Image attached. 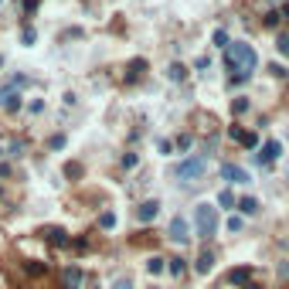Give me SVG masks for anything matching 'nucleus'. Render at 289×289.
I'll return each mask as SVG.
<instances>
[{
    "label": "nucleus",
    "mask_w": 289,
    "mask_h": 289,
    "mask_svg": "<svg viewBox=\"0 0 289 289\" xmlns=\"http://www.w3.org/2000/svg\"><path fill=\"white\" fill-rule=\"evenodd\" d=\"M228 136H231V140H238V143H242V136H245V129H238V126H231V129H228Z\"/></svg>",
    "instance_id": "nucleus-29"
},
{
    "label": "nucleus",
    "mask_w": 289,
    "mask_h": 289,
    "mask_svg": "<svg viewBox=\"0 0 289 289\" xmlns=\"http://www.w3.org/2000/svg\"><path fill=\"white\" fill-rule=\"evenodd\" d=\"M136 164H140V157H136V153H123V170H133Z\"/></svg>",
    "instance_id": "nucleus-22"
},
{
    "label": "nucleus",
    "mask_w": 289,
    "mask_h": 289,
    "mask_svg": "<svg viewBox=\"0 0 289 289\" xmlns=\"http://www.w3.org/2000/svg\"><path fill=\"white\" fill-rule=\"evenodd\" d=\"M235 207H238L242 214H255V211H259V201H255V198H242Z\"/></svg>",
    "instance_id": "nucleus-18"
},
{
    "label": "nucleus",
    "mask_w": 289,
    "mask_h": 289,
    "mask_svg": "<svg viewBox=\"0 0 289 289\" xmlns=\"http://www.w3.org/2000/svg\"><path fill=\"white\" fill-rule=\"evenodd\" d=\"M248 279H252V269H231V276H228V283L231 286H248Z\"/></svg>",
    "instance_id": "nucleus-12"
},
{
    "label": "nucleus",
    "mask_w": 289,
    "mask_h": 289,
    "mask_svg": "<svg viewBox=\"0 0 289 289\" xmlns=\"http://www.w3.org/2000/svg\"><path fill=\"white\" fill-rule=\"evenodd\" d=\"M99 228H102V231H113L116 228V211H102V214H99Z\"/></svg>",
    "instance_id": "nucleus-19"
},
{
    "label": "nucleus",
    "mask_w": 289,
    "mask_h": 289,
    "mask_svg": "<svg viewBox=\"0 0 289 289\" xmlns=\"http://www.w3.org/2000/svg\"><path fill=\"white\" fill-rule=\"evenodd\" d=\"M194 225H198V235L211 238L218 231V207L214 204H198L194 207Z\"/></svg>",
    "instance_id": "nucleus-2"
},
{
    "label": "nucleus",
    "mask_w": 289,
    "mask_h": 289,
    "mask_svg": "<svg viewBox=\"0 0 289 289\" xmlns=\"http://www.w3.org/2000/svg\"><path fill=\"white\" fill-rule=\"evenodd\" d=\"M231 113H235V116L248 113V99H231Z\"/></svg>",
    "instance_id": "nucleus-21"
},
{
    "label": "nucleus",
    "mask_w": 289,
    "mask_h": 289,
    "mask_svg": "<svg viewBox=\"0 0 289 289\" xmlns=\"http://www.w3.org/2000/svg\"><path fill=\"white\" fill-rule=\"evenodd\" d=\"M225 61H228V68H231V82H248L252 72H255V65H259V55L252 51V44L231 41L228 48H225Z\"/></svg>",
    "instance_id": "nucleus-1"
},
{
    "label": "nucleus",
    "mask_w": 289,
    "mask_h": 289,
    "mask_svg": "<svg viewBox=\"0 0 289 289\" xmlns=\"http://www.w3.org/2000/svg\"><path fill=\"white\" fill-rule=\"evenodd\" d=\"M44 238H48L55 248H68V245H72L68 231H65V228H55V225H51V228H44Z\"/></svg>",
    "instance_id": "nucleus-9"
},
{
    "label": "nucleus",
    "mask_w": 289,
    "mask_h": 289,
    "mask_svg": "<svg viewBox=\"0 0 289 289\" xmlns=\"http://www.w3.org/2000/svg\"><path fill=\"white\" fill-rule=\"evenodd\" d=\"M279 21H283V17H279V10H269V14L262 17V24H265V28H279Z\"/></svg>",
    "instance_id": "nucleus-20"
},
{
    "label": "nucleus",
    "mask_w": 289,
    "mask_h": 289,
    "mask_svg": "<svg viewBox=\"0 0 289 289\" xmlns=\"http://www.w3.org/2000/svg\"><path fill=\"white\" fill-rule=\"evenodd\" d=\"M0 3H3V0H0Z\"/></svg>",
    "instance_id": "nucleus-39"
},
{
    "label": "nucleus",
    "mask_w": 289,
    "mask_h": 289,
    "mask_svg": "<svg viewBox=\"0 0 289 289\" xmlns=\"http://www.w3.org/2000/svg\"><path fill=\"white\" fill-rule=\"evenodd\" d=\"M157 146H160V153H170V150H173V143H170V140H160Z\"/></svg>",
    "instance_id": "nucleus-34"
},
{
    "label": "nucleus",
    "mask_w": 289,
    "mask_h": 289,
    "mask_svg": "<svg viewBox=\"0 0 289 289\" xmlns=\"http://www.w3.org/2000/svg\"><path fill=\"white\" fill-rule=\"evenodd\" d=\"M113 289H133V279H126V276H119L113 283Z\"/></svg>",
    "instance_id": "nucleus-28"
},
{
    "label": "nucleus",
    "mask_w": 289,
    "mask_h": 289,
    "mask_svg": "<svg viewBox=\"0 0 289 289\" xmlns=\"http://www.w3.org/2000/svg\"><path fill=\"white\" fill-rule=\"evenodd\" d=\"M24 272H28L31 279H38V276L48 272V262H24Z\"/></svg>",
    "instance_id": "nucleus-17"
},
{
    "label": "nucleus",
    "mask_w": 289,
    "mask_h": 289,
    "mask_svg": "<svg viewBox=\"0 0 289 289\" xmlns=\"http://www.w3.org/2000/svg\"><path fill=\"white\" fill-rule=\"evenodd\" d=\"M245 289H259V286H252V283H248V286H245Z\"/></svg>",
    "instance_id": "nucleus-37"
},
{
    "label": "nucleus",
    "mask_w": 289,
    "mask_h": 289,
    "mask_svg": "<svg viewBox=\"0 0 289 289\" xmlns=\"http://www.w3.org/2000/svg\"><path fill=\"white\" fill-rule=\"evenodd\" d=\"M204 173H207V157H187V160L177 167V177H180L184 184H194V180H201Z\"/></svg>",
    "instance_id": "nucleus-3"
},
{
    "label": "nucleus",
    "mask_w": 289,
    "mask_h": 289,
    "mask_svg": "<svg viewBox=\"0 0 289 289\" xmlns=\"http://www.w3.org/2000/svg\"><path fill=\"white\" fill-rule=\"evenodd\" d=\"M242 225H245V221H242V218H238V214H231L228 221H225V228H228L231 235H235V231H242Z\"/></svg>",
    "instance_id": "nucleus-23"
},
{
    "label": "nucleus",
    "mask_w": 289,
    "mask_h": 289,
    "mask_svg": "<svg viewBox=\"0 0 289 289\" xmlns=\"http://www.w3.org/2000/svg\"><path fill=\"white\" fill-rule=\"evenodd\" d=\"M92 289H102V286H92Z\"/></svg>",
    "instance_id": "nucleus-38"
},
{
    "label": "nucleus",
    "mask_w": 289,
    "mask_h": 289,
    "mask_svg": "<svg viewBox=\"0 0 289 289\" xmlns=\"http://www.w3.org/2000/svg\"><path fill=\"white\" fill-rule=\"evenodd\" d=\"M279 51L289 58V34H286V38H279Z\"/></svg>",
    "instance_id": "nucleus-32"
},
{
    "label": "nucleus",
    "mask_w": 289,
    "mask_h": 289,
    "mask_svg": "<svg viewBox=\"0 0 289 289\" xmlns=\"http://www.w3.org/2000/svg\"><path fill=\"white\" fill-rule=\"evenodd\" d=\"M143 68H146V61H143V58H133V61L126 65V82H136V79L143 75Z\"/></svg>",
    "instance_id": "nucleus-11"
},
{
    "label": "nucleus",
    "mask_w": 289,
    "mask_h": 289,
    "mask_svg": "<svg viewBox=\"0 0 289 289\" xmlns=\"http://www.w3.org/2000/svg\"><path fill=\"white\" fill-rule=\"evenodd\" d=\"M34 38H38V34H34V28H24V31H21V41H24V44H34Z\"/></svg>",
    "instance_id": "nucleus-27"
},
{
    "label": "nucleus",
    "mask_w": 289,
    "mask_h": 289,
    "mask_svg": "<svg viewBox=\"0 0 289 289\" xmlns=\"http://www.w3.org/2000/svg\"><path fill=\"white\" fill-rule=\"evenodd\" d=\"M218 204H221V207H231V204H235V194H231V191H221V194H218Z\"/></svg>",
    "instance_id": "nucleus-25"
},
{
    "label": "nucleus",
    "mask_w": 289,
    "mask_h": 289,
    "mask_svg": "<svg viewBox=\"0 0 289 289\" xmlns=\"http://www.w3.org/2000/svg\"><path fill=\"white\" fill-rule=\"evenodd\" d=\"M279 272H283V279H289V265H283V269H279Z\"/></svg>",
    "instance_id": "nucleus-36"
},
{
    "label": "nucleus",
    "mask_w": 289,
    "mask_h": 289,
    "mask_svg": "<svg viewBox=\"0 0 289 289\" xmlns=\"http://www.w3.org/2000/svg\"><path fill=\"white\" fill-rule=\"evenodd\" d=\"M146 272H150V276H160V272H167V259H160V255H150V259H146Z\"/></svg>",
    "instance_id": "nucleus-15"
},
{
    "label": "nucleus",
    "mask_w": 289,
    "mask_h": 289,
    "mask_svg": "<svg viewBox=\"0 0 289 289\" xmlns=\"http://www.w3.org/2000/svg\"><path fill=\"white\" fill-rule=\"evenodd\" d=\"M279 17H283V21H289V3H283V10H279Z\"/></svg>",
    "instance_id": "nucleus-35"
},
{
    "label": "nucleus",
    "mask_w": 289,
    "mask_h": 289,
    "mask_svg": "<svg viewBox=\"0 0 289 289\" xmlns=\"http://www.w3.org/2000/svg\"><path fill=\"white\" fill-rule=\"evenodd\" d=\"M269 72H272V75H279V79H283V75H289V72L283 68V65H269Z\"/></svg>",
    "instance_id": "nucleus-33"
},
{
    "label": "nucleus",
    "mask_w": 289,
    "mask_h": 289,
    "mask_svg": "<svg viewBox=\"0 0 289 289\" xmlns=\"http://www.w3.org/2000/svg\"><path fill=\"white\" fill-rule=\"evenodd\" d=\"M61 146H65V136H61V133H58V136H51V150H61Z\"/></svg>",
    "instance_id": "nucleus-31"
},
{
    "label": "nucleus",
    "mask_w": 289,
    "mask_h": 289,
    "mask_svg": "<svg viewBox=\"0 0 289 289\" xmlns=\"http://www.w3.org/2000/svg\"><path fill=\"white\" fill-rule=\"evenodd\" d=\"M242 146H245V150H255V146H259V136H255V133H245V136H242Z\"/></svg>",
    "instance_id": "nucleus-24"
},
{
    "label": "nucleus",
    "mask_w": 289,
    "mask_h": 289,
    "mask_svg": "<svg viewBox=\"0 0 289 289\" xmlns=\"http://www.w3.org/2000/svg\"><path fill=\"white\" fill-rule=\"evenodd\" d=\"M194 269H198V272H201V276H207V272H211V269H214V255H211V252H207V248H204L201 255H198V262H194Z\"/></svg>",
    "instance_id": "nucleus-13"
},
{
    "label": "nucleus",
    "mask_w": 289,
    "mask_h": 289,
    "mask_svg": "<svg viewBox=\"0 0 289 289\" xmlns=\"http://www.w3.org/2000/svg\"><path fill=\"white\" fill-rule=\"evenodd\" d=\"M279 153H283V143L269 140V143L262 146V153H255V164H272V160H279Z\"/></svg>",
    "instance_id": "nucleus-8"
},
{
    "label": "nucleus",
    "mask_w": 289,
    "mask_h": 289,
    "mask_svg": "<svg viewBox=\"0 0 289 289\" xmlns=\"http://www.w3.org/2000/svg\"><path fill=\"white\" fill-rule=\"evenodd\" d=\"M167 238H170V242H177V245H184V242L191 238V235H187V218H180V214H177V218H170Z\"/></svg>",
    "instance_id": "nucleus-4"
},
{
    "label": "nucleus",
    "mask_w": 289,
    "mask_h": 289,
    "mask_svg": "<svg viewBox=\"0 0 289 289\" xmlns=\"http://www.w3.org/2000/svg\"><path fill=\"white\" fill-rule=\"evenodd\" d=\"M214 44H221V48H228V44H231V41H228V34H225L221 28L214 31Z\"/></svg>",
    "instance_id": "nucleus-26"
},
{
    "label": "nucleus",
    "mask_w": 289,
    "mask_h": 289,
    "mask_svg": "<svg viewBox=\"0 0 289 289\" xmlns=\"http://www.w3.org/2000/svg\"><path fill=\"white\" fill-rule=\"evenodd\" d=\"M82 279H85V272H82L79 265H68V269L61 272V286L65 289H82Z\"/></svg>",
    "instance_id": "nucleus-7"
},
{
    "label": "nucleus",
    "mask_w": 289,
    "mask_h": 289,
    "mask_svg": "<svg viewBox=\"0 0 289 289\" xmlns=\"http://www.w3.org/2000/svg\"><path fill=\"white\" fill-rule=\"evenodd\" d=\"M173 146H177V150H187V146H191V136H177V143Z\"/></svg>",
    "instance_id": "nucleus-30"
},
{
    "label": "nucleus",
    "mask_w": 289,
    "mask_h": 289,
    "mask_svg": "<svg viewBox=\"0 0 289 289\" xmlns=\"http://www.w3.org/2000/svg\"><path fill=\"white\" fill-rule=\"evenodd\" d=\"M167 272H170V276H177V279H180V276L187 272V262L180 259V255H177V259H167Z\"/></svg>",
    "instance_id": "nucleus-16"
},
{
    "label": "nucleus",
    "mask_w": 289,
    "mask_h": 289,
    "mask_svg": "<svg viewBox=\"0 0 289 289\" xmlns=\"http://www.w3.org/2000/svg\"><path fill=\"white\" fill-rule=\"evenodd\" d=\"M0 109H7V113H17V109H21V92L14 85L0 88Z\"/></svg>",
    "instance_id": "nucleus-5"
},
{
    "label": "nucleus",
    "mask_w": 289,
    "mask_h": 289,
    "mask_svg": "<svg viewBox=\"0 0 289 289\" xmlns=\"http://www.w3.org/2000/svg\"><path fill=\"white\" fill-rule=\"evenodd\" d=\"M221 177L231 180V184H252V180H248V170H242V167H235V164H225V167H221Z\"/></svg>",
    "instance_id": "nucleus-10"
},
{
    "label": "nucleus",
    "mask_w": 289,
    "mask_h": 289,
    "mask_svg": "<svg viewBox=\"0 0 289 289\" xmlns=\"http://www.w3.org/2000/svg\"><path fill=\"white\" fill-rule=\"evenodd\" d=\"M167 79H170V82H184V79H187V65H184V61H173L170 68H167Z\"/></svg>",
    "instance_id": "nucleus-14"
},
{
    "label": "nucleus",
    "mask_w": 289,
    "mask_h": 289,
    "mask_svg": "<svg viewBox=\"0 0 289 289\" xmlns=\"http://www.w3.org/2000/svg\"><path fill=\"white\" fill-rule=\"evenodd\" d=\"M157 214H160V201H157V198H153V201H143L136 207V221H143V225L157 221Z\"/></svg>",
    "instance_id": "nucleus-6"
}]
</instances>
